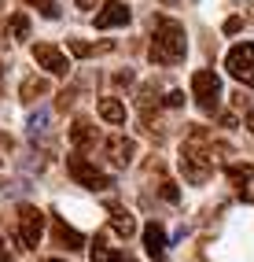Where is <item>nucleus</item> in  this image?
<instances>
[{
  "label": "nucleus",
  "mask_w": 254,
  "mask_h": 262,
  "mask_svg": "<svg viewBox=\"0 0 254 262\" xmlns=\"http://www.w3.org/2000/svg\"><path fill=\"white\" fill-rule=\"evenodd\" d=\"M184 56H188V41H184V26L177 19H162L155 23V37H151V52H147V59L151 63H159V67H173L181 63Z\"/></svg>",
  "instance_id": "1"
},
{
  "label": "nucleus",
  "mask_w": 254,
  "mask_h": 262,
  "mask_svg": "<svg viewBox=\"0 0 254 262\" xmlns=\"http://www.w3.org/2000/svg\"><path fill=\"white\" fill-rule=\"evenodd\" d=\"M214 155H217V148L202 151V148H195V141H188V144L181 148V173H184L192 185H207L210 173H214V163H210Z\"/></svg>",
  "instance_id": "2"
},
{
  "label": "nucleus",
  "mask_w": 254,
  "mask_h": 262,
  "mask_svg": "<svg viewBox=\"0 0 254 262\" xmlns=\"http://www.w3.org/2000/svg\"><path fill=\"white\" fill-rule=\"evenodd\" d=\"M41 229H44V214L37 211V207L22 203L19 211H15V236H19V248L33 251L41 244Z\"/></svg>",
  "instance_id": "3"
},
{
  "label": "nucleus",
  "mask_w": 254,
  "mask_h": 262,
  "mask_svg": "<svg viewBox=\"0 0 254 262\" xmlns=\"http://www.w3.org/2000/svg\"><path fill=\"white\" fill-rule=\"evenodd\" d=\"M192 93H195L199 111H202V115H214V111H217V103H221V78L202 67V71L192 74Z\"/></svg>",
  "instance_id": "4"
},
{
  "label": "nucleus",
  "mask_w": 254,
  "mask_h": 262,
  "mask_svg": "<svg viewBox=\"0 0 254 262\" xmlns=\"http://www.w3.org/2000/svg\"><path fill=\"white\" fill-rule=\"evenodd\" d=\"M66 170H70V178L78 181V185H85V188H92V192H104V188H111V178L104 170H96L89 159H85L81 151H74V155H66Z\"/></svg>",
  "instance_id": "5"
},
{
  "label": "nucleus",
  "mask_w": 254,
  "mask_h": 262,
  "mask_svg": "<svg viewBox=\"0 0 254 262\" xmlns=\"http://www.w3.org/2000/svg\"><path fill=\"white\" fill-rule=\"evenodd\" d=\"M225 67H228V74L236 81H243L254 89V45L243 41V45H232L228 48V56H225Z\"/></svg>",
  "instance_id": "6"
},
{
  "label": "nucleus",
  "mask_w": 254,
  "mask_h": 262,
  "mask_svg": "<svg viewBox=\"0 0 254 262\" xmlns=\"http://www.w3.org/2000/svg\"><path fill=\"white\" fill-rule=\"evenodd\" d=\"M33 59H37V67L44 74H52V78H66V74H70V59H66L56 45H33Z\"/></svg>",
  "instance_id": "7"
},
{
  "label": "nucleus",
  "mask_w": 254,
  "mask_h": 262,
  "mask_svg": "<svg viewBox=\"0 0 254 262\" xmlns=\"http://www.w3.org/2000/svg\"><path fill=\"white\" fill-rule=\"evenodd\" d=\"M129 23H133V11L122 4V0H107V4L99 8V15H96V30H122Z\"/></svg>",
  "instance_id": "8"
},
{
  "label": "nucleus",
  "mask_w": 254,
  "mask_h": 262,
  "mask_svg": "<svg viewBox=\"0 0 254 262\" xmlns=\"http://www.w3.org/2000/svg\"><path fill=\"white\" fill-rule=\"evenodd\" d=\"M52 244H56V248H63V251H81V248H85V236H81V229L66 225L59 214H52Z\"/></svg>",
  "instance_id": "9"
},
{
  "label": "nucleus",
  "mask_w": 254,
  "mask_h": 262,
  "mask_svg": "<svg viewBox=\"0 0 254 262\" xmlns=\"http://www.w3.org/2000/svg\"><path fill=\"white\" fill-rule=\"evenodd\" d=\"M133 155H137V144H133L129 137H111V141H107V159H111L118 170L133 166Z\"/></svg>",
  "instance_id": "10"
},
{
  "label": "nucleus",
  "mask_w": 254,
  "mask_h": 262,
  "mask_svg": "<svg viewBox=\"0 0 254 262\" xmlns=\"http://www.w3.org/2000/svg\"><path fill=\"white\" fill-rule=\"evenodd\" d=\"M159 85L155 81H144L140 85V93H137V107H140V115H144V122L147 126H155V111H159Z\"/></svg>",
  "instance_id": "11"
},
{
  "label": "nucleus",
  "mask_w": 254,
  "mask_h": 262,
  "mask_svg": "<svg viewBox=\"0 0 254 262\" xmlns=\"http://www.w3.org/2000/svg\"><path fill=\"white\" fill-rule=\"evenodd\" d=\"M70 144L74 148H92L96 144V126L89 118H74L70 122Z\"/></svg>",
  "instance_id": "12"
},
{
  "label": "nucleus",
  "mask_w": 254,
  "mask_h": 262,
  "mask_svg": "<svg viewBox=\"0 0 254 262\" xmlns=\"http://www.w3.org/2000/svg\"><path fill=\"white\" fill-rule=\"evenodd\" d=\"M144 248H147L151 258H162L166 255V233H162L159 222H147L144 225Z\"/></svg>",
  "instance_id": "13"
},
{
  "label": "nucleus",
  "mask_w": 254,
  "mask_h": 262,
  "mask_svg": "<svg viewBox=\"0 0 254 262\" xmlns=\"http://www.w3.org/2000/svg\"><path fill=\"white\" fill-rule=\"evenodd\" d=\"M99 118L107 122V126H122L125 122V107L118 96H99Z\"/></svg>",
  "instance_id": "14"
},
{
  "label": "nucleus",
  "mask_w": 254,
  "mask_h": 262,
  "mask_svg": "<svg viewBox=\"0 0 254 262\" xmlns=\"http://www.w3.org/2000/svg\"><path fill=\"white\" fill-rule=\"evenodd\" d=\"M48 122H52V111H48V107H37V111L26 118V133L33 137V141H41V137L48 133Z\"/></svg>",
  "instance_id": "15"
},
{
  "label": "nucleus",
  "mask_w": 254,
  "mask_h": 262,
  "mask_svg": "<svg viewBox=\"0 0 254 262\" xmlns=\"http://www.w3.org/2000/svg\"><path fill=\"white\" fill-rule=\"evenodd\" d=\"M111 225L118 236H133L137 233V222H133V214L125 211V207H111Z\"/></svg>",
  "instance_id": "16"
},
{
  "label": "nucleus",
  "mask_w": 254,
  "mask_h": 262,
  "mask_svg": "<svg viewBox=\"0 0 254 262\" xmlns=\"http://www.w3.org/2000/svg\"><path fill=\"white\" fill-rule=\"evenodd\" d=\"M225 173H228V185H236V188H243L247 181H254V166H250V163H236V166H228Z\"/></svg>",
  "instance_id": "17"
},
{
  "label": "nucleus",
  "mask_w": 254,
  "mask_h": 262,
  "mask_svg": "<svg viewBox=\"0 0 254 262\" xmlns=\"http://www.w3.org/2000/svg\"><path fill=\"white\" fill-rule=\"evenodd\" d=\"M48 93V81L44 78H26L22 85H19V96L22 100H37V96H44Z\"/></svg>",
  "instance_id": "18"
},
{
  "label": "nucleus",
  "mask_w": 254,
  "mask_h": 262,
  "mask_svg": "<svg viewBox=\"0 0 254 262\" xmlns=\"http://www.w3.org/2000/svg\"><path fill=\"white\" fill-rule=\"evenodd\" d=\"M8 30H11L15 41H26V37H30V19H26L22 11H15L11 19H8Z\"/></svg>",
  "instance_id": "19"
},
{
  "label": "nucleus",
  "mask_w": 254,
  "mask_h": 262,
  "mask_svg": "<svg viewBox=\"0 0 254 262\" xmlns=\"http://www.w3.org/2000/svg\"><path fill=\"white\" fill-rule=\"evenodd\" d=\"M22 4H30V8H37L44 19H59V4L56 0H22Z\"/></svg>",
  "instance_id": "20"
},
{
  "label": "nucleus",
  "mask_w": 254,
  "mask_h": 262,
  "mask_svg": "<svg viewBox=\"0 0 254 262\" xmlns=\"http://www.w3.org/2000/svg\"><path fill=\"white\" fill-rule=\"evenodd\" d=\"M159 196H162V200H169V203H177V200H181V188H177L173 181H162V188H159Z\"/></svg>",
  "instance_id": "21"
},
{
  "label": "nucleus",
  "mask_w": 254,
  "mask_h": 262,
  "mask_svg": "<svg viewBox=\"0 0 254 262\" xmlns=\"http://www.w3.org/2000/svg\"><path fill=\"white\" fill-rule=\"evenodd\" d=\"M162 103H166V107H184V93H181V89H169V93L162 96Z\"/></svg>",
  "instance_id": "22"
},
{
  "label": "nucleus",
  "mask_w": 254,
  "mask_h": 262,
  "mask_svg": "<svg viewBox=\"0 0 254 262\" xmlns=\"http://www.w3.org/2000/svg\"><path fill=\"white\" fill-rule=\"evenodd\" d=\"M66 48H70V52H74V56H92V52H96L92 45H85V41H78V37H74L70 45H66Z\"/></svg>",
  "instance_id": "23"
},
{
  "label": "nucleus",
  "mask_w": 254,
  "mask_h": 262,
  "mask_svg": "<svg viewBox=\"0 0 254 262\" xmlns=\"http://www.w3.org/2000/svg\"><path fill=\"white\" fill-rule=\"evenodd\" d=\"M74 100H78V89H66V93H59V103H56V107H59V111H66Z\"/></svg>",
  "instance_id": "24"
},
{
  "label": "nucleus",
  "mask_w": 254,
  "mask_h": 262,
  "mask_svg": "<svg viewBox=\"0 0 254 262\" xmlns=\"http://www.w3.org/2000/svg\"><path fill=\"white\" fill-rule=\"evenodd\" d=\"M221 30H225V33H240V30H243V19H240V15H232V19H225Z\"/></svg>",
  "instance_id": "25"
},
{
  "label": "nucleus",
  "mask_w": 254,
  "mask_h": 262,
  "mask_svg": "<svg viewBox=\"0 0 254 262\" xmlns=\"http://www.w3.org/2000/svg\"><path fill=\"white\" fill-rule=\"evenodd\" d=\"M104 262H137V258H133V255H125V251H111Z\"/></svg>",
  "instance_id": "26"
},
{
  "label": "nucleus",
  "mask_w": 254,
  "mask_h": 262,
  "mask_svg": "<svg viewBox=\"0 0 254 262\" xmlns=\"http://www.w3.org/2000/svg\"><path fill=\"white\" fill-rule=\"evenodd\" d=\"M92 258H96V262L107 258V248H104V244H92Z\"/></svg>",
  "instance_id": "27"
},
{
  "label": "nucleus",
  "mask_w": 254,
  "mask_h": 262,
  "mask_svg": "<svg viewBox=\"0 0 254 262\" xmlns=\"http://www.w3.org/2000/svg\"><path fill=\"white\" fill-rule=\"evenodd\" d=\"M221 126L225 129H236V115H221Z\"/></svg>",
  "instance_id": "28"
},
{
  "label": "nucleus",
  "mask_w": 254,
  "mask_h": 262,
  "mask_svg": "<svg viewBox=\"0 0 254 262\" xmlns=\"http://www.w3.org/2000/svg\"><path fill=\"white\" fill-rule=\"evenodd\" d=\"M0 262H11V251H8V244L0 240Z\"/></svg>",
  "instance_id": "29"
},
{
  "label": "nucleus",
  "mask_w": 254,
  "mask_h": 262,
  "mask_svg": "<svg viewBox=\"0 0 254 262\" xmlns=\"http://www.w3.org/2000/svg\"><path fill=\"white\" fill-rule=\"evenodd\" d=\"M78 8H96V0H74Z\"/></svg>",
  "instance_id": "30"
},
{
  "label": "nucleus",
  "mask_w": 254,
  "mask_h": 262,
  "mask_svg": "<svg viewBox=\"0 0 254 262\" xmlns=\"http://www.w3.org/2000/svg\"><path fill=\"white\" fill-rule=\"evenodd\" d=\"M247 129H250V133H254V115H250V122H247Z\"/></svg>",
  "instance_id": "31"
},
{
  "label": "nucleus",
  "mask_w": 254,
  "mask_h": 262,
  "mask_svg": "<svg viewBox=\"0 0 254 262\" xmlns=\"http://www.w3.org/2000/svg\"><path fill=\"white\" fill-rule=\"evenodd\" d=\"M0 78H4V67H0Z\"/></svg>",
  "instance_id": "32"
},
{
  "label": "nucleus",
  "mask_w": 254,
  "mask_h": 262,
  "mask_svg": "<svg viewBox=\"0 0 254 262\" xmlns=\"http://www.w3.org/2000/svg\"><path fill=\"white\" fill-rule=\"evenodd\" d=\"M48 262H59V258H48Z\"/></svg>",
  "instance_id": "33"
},
{
  "label": "nucleus",
  "mask_w": 254,
  "mask_h": 262,
  "mask_svg": "<svg viewBox=\"0 0 254 262\" xmlns=\"http://www.w3.org/2000/svg\"><path fill=\"white\" fill-rule=\"evenodd\" d=\"M0 4H4V0H0Z\"/></svg>",
  "instance_id": "34"
}]
</instances>
